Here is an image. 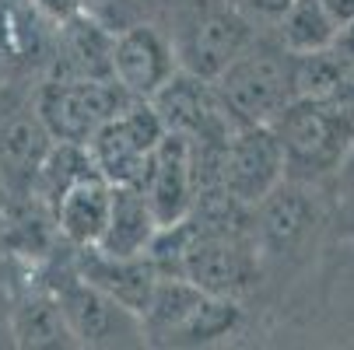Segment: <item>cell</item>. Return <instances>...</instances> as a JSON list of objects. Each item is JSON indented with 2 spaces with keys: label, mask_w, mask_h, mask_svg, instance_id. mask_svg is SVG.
<instances>
[{
  "label": "cell",
  "mask_w": 354,
  "mask_h": 350,
  "mask_svg": "<svg viewBox=\"0 0 354 350\" xmlns=\"http://www.w3.org/2000/svg\"><path fill=\"white\" fill-rule=\"evenodd\" d=\"M274 130L284 144L288 179H333L354 144V91L326 98H295L274 119Z\"/></svg>",
  "instance_id": "1"
},
{
  "label": "cell",
  "mask_w": 354,
  "mask_h": 350,
  "mask_svg": "<svg viewBox=\"0 0 354 350\" xmlns=\"http://www.w3.org/2000/svg\"><path fill=\"white\" fill-rule=\"evenodd\" d=\"M35 273L57 294L77 347H133V343H144L140 319L130 309H123L116 298H109L102 287H95L91 280H84L77 273L74 249H71L67 260H60V253L53 260H46L42 266H35Z\"/></svg>",
  "instance_id": "2"
},
{
  "label": "cell",
  "mask_w": 354,
  "mask_h": 350,
  "mask_svg": "<svg viewBox=\"0 0 354 350\" xmlns=\"http://www.w3.org/2000/svg\"><path fill=\"white\" fill-rule=\"evenodd\" d=\"M235 123H274L295 98V53L277 35H257L245 53L214 81Z\"/></svg>",
  "instance_id": "3"
},
{
  "label": "cell",
  "mask_w": 354,
  "mask_h": 350,
  "mask_svg": "<svg viewBox=\"0 0 354 350\" xmlns=\"http://www.w3.org/2000/svg\"><path fill=\"white\" fill-rule=\"evenodd\" d=\"M169 35L176 42L183 70L218 81L252 46L260 25H252L228 0H183L176 11V28Z\"/></svg>",
  "instance_id": "4"
},
{
  "label": "cell",
  "mask_w": 354,
  "mask_h": 350,
  "mask_svg": "<svg viewBox=\"0 0 354 350\" xmlns=\"http://www.w3.org/2000/svg\"><path fill=\"white\" fill-rule=\"evenodd\" d=\"M130 95L116 84V77H46L35 91V109L53 133V140L88 144L102 130Z\"/></svg>",
  "instance_id": "5"
},
{
  "label": "cell",
  "mask_w": 354,
  "mask_h": 350,
  "mask_svg": "<svg viewBox=\"0 0 354 350\" xmlns=\"http://www.w3.org/2000/svg\"><path fill=\"white\" fill-rule=\"evenodd\" d=\"M288 179L284 144L274 123H239L218 155V182L235 200L257 207Z\"/></svg>",
  "instance_id": "6"
},
{
  "label": "cell",
  "mask_w": 354,
  "mask_h": 350,
  "mask_svg": "<svg viewBox=\"0 0 354 350\" xmlns=\"http://www.w3.org/2000/svg\"><path fill=\"white\" fill-rule=\"evenodd\" d=\"M165 123L155 113V106L144 98L130 102L88 140V151L95 168L116 186H140L151 158H155L158 144L165 137Z\"/></svg>",
  "instance_id": "7"
},
{
  "label": "cell",
  "mask_w": 354,
  "mask_h": 350,
  "mask_svg": "<svg viewBox=\"0 0 354 350\" xmlns=\"http://www.w3.org/2000/svg\"><path fill=\"white\" fill-rule=\"evenodd\" d=\"M151 106L162 116L169 133L189 137L196 147H204V151H218L228 140V133L239 126L235 116L225 106L218 84L207 81V77H196L183 67L176 70V77L155 98H151Z\"/></svg>",
  "instance_id": "8"
},
{
  "label": "cell",
  "mask_w": 354,
  "mask_h": 350,
  "mask_svg": "<svg viewBox=\"0 0 354 350\" xmlns=\"http://www.w3.org/2000/svg\"><path fill=\"white\" fill-rule=\"evenodd\" d=\"M179 70V53L169 32L158 25H127L113 39V77L130 98L151 102Z\"/></svg>",
  "instance_id": "9"
},
{
  "label": "cell",
  "mask_w": 354,
  "mask_h": 350,
  "mask_svg": "<svg viewBox=\"0 0 354 350\" xmlns=\"http://www.w3.org/2000/svg\"><path fill=\"white\" fill-rule=\"evenodd\" d=\"M140 189H144L147 204H151V211H155L162 228L189 217V211L196 207L200 189H204L193 140L183 137V133H165L155 158L147 165V172H144V179H140Z\"/></svg>",
  "instance_id": "10"
},
{
  "label": "cell",
  "mask_w": 354,
  "mask_h": 350,
  "mask_svg": "<svg viewBox=\"0 0 354 350\" xmlns=\"http://www.w3.org/2000/svg\"><path fill=\"white\" fill-rule=\"evenodd\" d=\"M252 214H257V238L263 245V256H284L295 253L319 224V200L313 182L284 179L252 207Z\"/></svg>",
  "instance_id": "11"
},
{
  "label": "cell",
  "mask_w": 354,
  "mask_h": 350,
  "mask_svg": "<svg viewBox=\"0 0 354 350\" xmlns=\"http://www.w3.org/2000/svg\"><path fill=\"white\" fill-rule=\"evenodd\" d=\"M49 147H53V133L46 130L35 98L32 106H15L0 113V175H4L8 196L32 193Z\"/></svg>",
  "instance_id": "12"
},
{
  "label": "cell",
  "mask_w": 354,
  "mask_h": 350,
  "mask_svg": "<svg viewBox=\"0 0 354 350\" xmlns=\"http://www.w3.org/2000/svg\"><path fill=\"white\" fill-rule=\"evenodd\" d=\"M74 266L84 280L102 287L109 298H116V302L123 309H130L137 319L147 312L151 294H155L158 277H162V270L151 263V256H109L95 245L74 249Z\"/></svg>",
  "instance_id": "13"
},
{
  "label": "cell",
  "mask_w": 354,
  "mask_h": 350,
  "mask_svg": "<svg viewBox=\"0 0 354 350\" xmlns=\"http://www.w3.org/2000/svg\"><path fill=\"white\" fill-rule=\"evenodd\" d=\"M11 333H15V347H25V350L77 347L57 294L42 284L39 273H32V280L11 291Z\"/></svg>",
  "instance_id": "14"
},
{
  "label": "cell",
  "mask_w": 354,
  "mask_h": 350,
  "mask_svg": "<svg viewBox=\"0 0 354 350\" xmlns=\"http://www.w3.org/2000/svg\"><path fill=\"white\" fill-rule=\"evenodd\" d=\"M109 211H113V182L102 172H91V175L77 179L53 207L60 235L74 249H88V245L102 242L106 224H109Z\"/></svg>",
  "instance_id": "15"
},
{
  "label": "cell",
  "mask_w": 354,
  "mask_h": 350,
  "mask_svg": "<svg viewBox=\"0 0 354 350\" xmlns=\"http://www.w3.org/2000/svg\"><path fill=\"white\" fill-rule=\"evenodd\" d=\"M113 39L116 28H106L88 11L64 21L49 77H113Z\"/></svg>",
  "instance_id": "16"
},
{
  "label": "cell",
  "mask_w": 354,
  "mask_h": 350,
  "mask_svg": "<svg viewBox=\"0 0 354 350\" xmlns=\"http://www.w3.org/2000/svg\"><path fill=\"white\" fill-rule=\"evenodd\" d=\"M158 217L151 211L147 196L140 186H116L113 182V211L106 235L95 249H102L109 256H147L151 242L158 235Z\"/></svg>",
  "instance_id": "17"
},
{
  "label": "cell",
  "mask_w": 354,
  "mask_h": 350,
  "mask_svg": "<svg viewBox=\"0 0 354 350\" xmlns=\"http://www.w3.org/2000/svg\"><path fill=\"white\" fill-rule=\"evenodd\" d=\"M295 91L298 98H326L354 91V60L337 42L313 49V53H295Z\"/></svg>",
  "instance_id": "18"
},
{
  "label": "cell",
  "mask_w": 354,
  "mask_h": 350,
  "mask_svg": "<svg viewBox=\"0 0 354 350\" xmlns=\"http://www.w3.org/2000/svg\"><path fill=\"white\" fill-rule=\"evenodd\" d=\"M274 35L281 39L284 49H291V53H313V49L337 42L340 25L330 18L323 0H291V8L274 25Z\"/></svg>",
  "instance_id": "19"
},
{
  "label": "cell",
  "mask_w": 354,
  "mask_h": 350,
  "mask_svg": "<svg viewBox=\"0 0 354 350\" xmlns=\"http://www.w3.org/2000/svg\"><path fill=\"white\" fill-rule=\"evenodd\" d=\"M98 172L95 162H91V151L88 144H71V140H53V147H49V155L42 158L39 165V175H35V186L32 193L42 200V204L57 207V200L84 175Z\"/></svg>",
  "instance_id": "20"
},
{
  "label": "cell",
  "mask_w": 354,
  "mask_h": 350,
  "mask_svg": "<svg viewBox=\"0 0 354 350\" xmlns=\"http://www.w3.org/2000/svg\"><path fill=\"white\" fill-rule=\"evenodd\" d=\"M242 322V309L235 298H218V294H207L204 305H200L189 322L176 333L172 347H196V343H214L228 333H235Z\"/></svg>",
  "instance_id": "21"
},
{
  "label": "cell",
  "mask_w": 354,
  "mask_h": 350,
  "mask_svg": "<svg viewBox=\"0 0 354 350\" xmlns=\"http://www.w3.org/2000/svg\"><path fill=\"white\" fill-rule=\"evenodd\" d=\"M235 11H242L252 25H277L281 14L291 8V0H228Z\"/></svg>",
  "instance_id": "22"
},
{
  "label": "cell",
  "mask_w": 354,
  "mask_h": 350,
  "mask_svg": "<svg viewBox=\"0 0 354 350\" xmlns=\"http://www.w3.org/2000/svg\"><path fill=\"white\" fill-rule=\"evenodd\" d=\"M28 8L39 18H46V21L64 25V21H71V18L88 11V0H28Z\"/></svg>",
  "instance_id": "23"
},
{
  "label": "cell",
  "mask_w": 354,
  "mask_h": 350,
  "mask_svg": "<svg viewBox=\"0 0 354 350\" xmlns=\"http://www.w3.org/2000/svg\"><path fill=\"white\" fill-rule=\"evenodd\" d=\"M333 196L337 200H351L354 196V144H351V151L344 155V162H340V168L333 172Z\"/></svg>",
  "instance_id": "24"
},
{
  "label": "cell",
  "mask_w": 354,
  "mask_h": 350,
  "mask_svg": "<svg viewBox=\"0 0 354 350\" xmlns=\"http://www.w3.org/2000/svg\"><path fill=\"white\" fill-rule=\"evenodd\" d=\"M330 228H333V238H340V242L354 238V196L351 200H337V211H333Z\"/></svg>",
  "instance_id": "25"
},
{
  "label": "cell",
  "mask_w": 354,
  "mask_h": 350,
  "mask_svg": "<svg viewBox=\"0 0 354 350\" xmlns=\"http://www.w3.org/2000/svg\"><path fill=\"white\" fill-rule=\"evenodd\" d=\"M0 347H15L11 333V291L0 287Z\"/></svg>",
  "instance_id": "26"
},
{
  "label": "cell",
  "mask_w": 354,
  "mask_h": 350,
  "mask_svg": "<svg viewBox=\"0 0 354 350\" xmlns=\"http://www.w3.org/2000/svg\"><path fill=\"white\" fill-rule=\"evenodd\" d=\"M323 8L330 11V18L344 28L347 21H354V0H323Z\"/></svg>",
  "instance_id": "27"
},
{
  "label": "cell",
  "mask_w": 354,
  "mask_h": 350,
  "mask_svg": "<svg viewBox=\"0 0 354 350\" xmlns=\"http://www.w3.org/2000/svg\"><path fill=\"white\" fill-rule=\"evenodd\" d=\"M337 46H340L344 53L354 60V21H347V25L340 28V35H337Z\"/></svg>",
  "instance_id": "28"
},
{
  "label": "cell",
  "mask_w": 354,
  "mask_h": 350,
  "mask_svg": "<svg viewBox=\"0 0 354 350\" xmlns=\"http://www.w3.org/2000/svg\"><path fill=\"white\" fill-rule=\"evenodd\" d=\"M4 200H8V186H4V175H0V207H4Z\"/></svg>",
  "instance_id": "29"
},
{
  "label": "cell",
  "mask_w": 354,
  "mask_h": 350,
  "mask_svg": "<svg viewBox=\"0 0 354 350\" xmlns=\"http://www.w3.org/2000/svg\"><path fill=\"white\" fill-rule=\"evenodd\" d=\"M4 260H8V256H4V242H0V266H4Z\"/></svg>",
  "instance_id": "30"
}]
</instances>
